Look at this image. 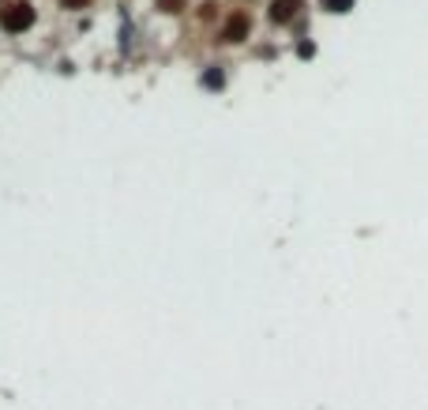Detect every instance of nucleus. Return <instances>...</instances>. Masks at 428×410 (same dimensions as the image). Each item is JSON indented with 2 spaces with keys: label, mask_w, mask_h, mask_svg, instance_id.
<instances>
[{
  "label": "nucleus",
  "mask_w": 428,
  "mask_h": 410,
  "mask_svg": "<svg viewBox=\"0 0 428 410\" xmlns=\"http://www.w3.org/2000/svg\"><path fill=\"white\" fill-rule=\"evenodd\" d=\"M248 30H252V19H248L245 12L226 15L222 30H218V41H226V46H237V41H245V38H248Z\"/></svg>",
  "instance_id": "obj_2"
},
{
  "label": "nucleus",
  "mask_w": 428,
  "mask_h": 410,
  "mask_svg": "<svg viewBox=\"0 0 428 410\" xmlns=\"http://www.w3.org/2000/svg\"><path fill=\"white\" fill-rule=\"evenodd\" d=\"M297 12H301V0H274V4H271V23L285 27V23L297 19Z\"/></svg>",
  "instance_id": "obj_3"
},
{
  "label": "nucleus",
  "mask_w": 428,
  "mask_h": 410,
  "mask_svg": "<svg viewBox=\"0 0 428 410\" xmlns=\"http://www.w3.org/2000/svg\"><path fill=\"white\" fill-rule=\"evenodd\" d=\"M155 8L166 12V15H181L184 8H188V0H155Z\"/></svg>",
  "instance_id": "obj_4"
},
{
  "label": "nucleus",
  "mask_w": 428,
  "mask_h": 410,
  "mask_svg": "<svg viewBox=\"0 0 428 410\" xmlns=\"http://www.w3.org/2000/svg\"><path fill=\"white\" fill-rule=\"evenodd\" d=\"M60 4L68 8V12H79V8H86V4H91V0H60Z\"/></svg>",
  "instance_id": "obj_6"
},
{
  "label": "nucleus",
  "mask_w": 428,
  "mask_h": 410,
  "mask_svg": "<svg viewBox=\"0 0 428 410\" xmlns=\"http://www.w3.org/2000/svg\"><path fill=\"white\" fill-rule=\"evenodd\" d=\"M30 23H34V8H30L27 0H12V4L0 8V27H4L8 34H23Z\"/></svg>",
  "instance_id": "obj_1"
},
{
  "label": "nucleus",
  "mask_w": 428,
  "mask_h": 410,
  "mask_svg": "<svg viewBox=\"0 0 428 410\" xmlns=\"http://www.w3.org/2000/svg\"><path fill=\"white\" fill-rule=\"evenodd\" d=\"M320 4L327 8V12H349V8H354V0H320Z\"/></svg>",
  "instance_id": "obj_5"
}]
</instances>
